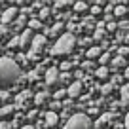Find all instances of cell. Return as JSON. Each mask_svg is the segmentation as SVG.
<instances>
[{"mask_svg":"<svg viewBox=\"0 0 129 129\" xmlns=\"http://www.w3.org/2000/svg\"><path fill=\"white\" fill-rule=\"evenodd\" d=\"M91 13L93 15H99V13H101V6H95V8L91 10Z\"/></svg>","mask_w":129,"mask_h":129,"instance_id":"cell-36","label":"cell"},{"mask_svg":"<svg viewBox=\"0 0 129 129\" xmlns=\"http://www.w3.org/2000/svg\"><path fill=\"white\" fill-rule=\"evenodd\" d=\"M127 13H129V12H127V8H125V6H118V8L112 12V15H116V17H125Z\"/></svg>","mask_w":129,"mask_h":129,"instance_id":"cell-19","label":"cell"},{"mask_svg":"<svg viewBox=\"0 0 129 129\" xmlns=\"http://www.w3.org/2000/svg\"><path fill=\"white\" fill-rule=\"evenodd\" d=\"M118 28H121V30H129V21H121V23L118 25Z\"/></svg>","mask_w":129,"mask_h":129,"instance_id":"cell-33","label":"cell"},{"mask_svg":"<svg viewBox=\"0 0 129 129\" xmlns=\"http://www.w3.org/2000/svg\"><path fill=\"white\" fill-rule=\"evenodd\" d=\"M112 64H114V69H120V67H127V64H125V59H123V57H120V55L112 59Z\"/></svg>","mask_w":129,"mask_h":129,"instance_id":"cell-20","label":"cell"},{"mask_svg":"<svg viewBox=\"0 0 129 129\" xmlns=\"http://www.w3.org/2000/svg\"><path fill=\"white\" fill-rule=\"evenodd\" d=\"M48 17H49V10H48V8H42V10H40V13H38V17H36V19L44 23V21L48 19Z\"/></svg>","mask_w":129,"mask_h":129,"instance_id":"cell-22","label":"cell"},{"mask_svg":"<svg viewBox=\"0 0 129 129\" xmlns=\"http://www.w3.org/2000/svg\"><path fill=\"white\" fill-rule=\"evenodd\" d=\"M74 10H76L78 13L85 12V10H87V4H85V2H76V4H74Z\"/></svg>","mask_w":129,"mask_h":129,"instance_id":"cell-24","label":"cell"},{"mask_svg":"<svg viewBox=\"0 0 129 129\" xmlns=\"http://www.w3.org/2000/svg\"><path fill=\"white\" fill-rule=\"evenodd\" d=\"M93 27H95V21H93V17L89 15L87 19L82 21V27H80V28H93Z\"/></svg>","mask_w":129,"mask_h":129,"instance_id":"cell-21","label":"cell"},{"mask_svg":"<svg viewBox=\"0 0 129 129\" xmlns=\"http://www.w3.org/2000/svg\"><path fill=\"white\" fill-rule=\"evenodd\" d=\"M121 106H127L129 105V84L121 85V101H120Z\"/></svg>","mask_w":129,"mask_h":129,"instance_id":"cell-14","label":"cell"},{"mask_svg":"<svg viewBox=\"0 0 129 129\" xmlns=\"http://www.w3.org/2000/svg\"><path fill=\"white\" fill-rule=\"evenodd\" d=\"M30 42H32V30L27 28V30L19 36V46L21 48H30Z\"/></svg>","mask_w":129,"mask_h":129,"instance_id":"cell-10","label":"cell"},{"mask_svg":"<svg viewBox=\"0 0 129 129\" xmlns=\"http://www.w3.org/2000/svg\"><path fill=\"white\" fill-rule=\"evenodd\" d=\"M61 30H63V23H61V21H57V23L53 25L51 28H48V32H46V38H48V36H55V34H59Z\"/></svg>","mask_w":129,"mask_h":129,"instance_id":"cell-15","label":"cell"},{"mask_svg":"<svg viewBox=\"0 0 129 129\" xmlns=\"http://www.w3.org/2000/svg\"><path fill=\"white\" fill-rule=\"evenodd\" d=\"M74 48H76V36L70 34V32H67V34H61L59 36V40H57L55 46L51 48V53L53 55H67V53H70Z\"/></svg>","mask_w":129,"mask_h":129,"instance_id":"cell-2","label":"cell"},{"mask_svg":"<svg viewBox=\"0 0 129 129\" xmlns=\"http://www.w3.org/2000/svg\"><path fill=\"white\" fill-rule=\"evenodd\" d=\"M21 80L19 64L10 57H0V85H12Z\"/></svg>","mask_w":129,"mask_h":129,"instance_id":"cell-1","label":"cell"},{"mask_svg":"<svg viewBox=\"0 0 129 129\" xmlns=\"http://www.w3.org/2000/svg\"><path fill=\"white\" fill-rule=\"evenodd\" d=\"M61 84V70L57 67H49L46 70V85L48 87H55Z\"/></svg>","mask_w":129,"mask_h":129,"instance_id":"cell-5","label":"cell"},{"mask_svg":"<svg viewBox=\"0 0 129 129\" xmlns=\"http://www.w3.org/2000/svg\"><path fill=\"white\" fill-rule=\"evenodd\" d=\"M108 61H110V55H108V53H103V55L99 57V63H101L103 67H105V64L108 63Z\"/></svg>","mask_w":129,"mask_h":129,"instance_id":"cell-28","label":"cell"},{"mask_svg":"<svg viewBox=\"0 0 129 129\" xmlns=\"http://www.w3.org/2000/svg\"><path fill=\"white\" fill-rule=\"evenodd\" d=\"M42 28H44V23H42V21H38L36 17L28 21V30H42Z\"/></svg>","mask_w":129,"mask_h":129,"instance_id":"cell-17","label":"cell"},{"mask_svg":"<svg viewBox=\"0 0 129 129\" xmlns=\"http://www.w3.org/2000/svg\"><path fill=\"white\" fill-rule=\"evenodd\" d=\"M114 120H116V114H112V112H106V114H103L99 120L93 123V127H97V129H106V127H110V125L114 123Z\"/></svg>","mask_w":129,"mask_h":129,"instance_id":"cell-6","label":"cell"},{"mask_svg":"<svg viewBox=\"0 0 129 129\" xmlns=\"http://www.w3.org/2000/svg\"><path fill=\"white\" fill-rule=\"evenodd\" d=\"M85 70H95V64H93V61H84V64H82Z\"/></svg>","mask_w":129,"mask_h":129,"instance_id":"cell-29","label":"cell"},{"mask_svg":"<svg viewBox=\"0 0 129 129\" xmlns=\"http://www.w3.org/2000/svg\"><path fill=\"white\" fill-rule=\"evenodd\" d=\"M70 67H72V63H69V61H64V63L61 64V70H64V72H67V70H69Z\"/></svg>","mask_w":129,"mask_h":129,"instance_id":"cell-34","label":"cell"},{"mask_svg":"<svg viewBox=\"0 0 129 129\" xmlns=\"http://www.w3.org/2000/svg\"><path fill=\"white\" fill-rule=\"evenodd\" d=\"M112 89H114L112 84H105V85L101 87V93H103V95H110V93H112Z\"/></svg>","mask_w":129,"mask_h":129,"instance_id":"cell-23","label":"cell"},{"mask_svg":"<svg viewBox=\"0 0 129 129\" xmlns=\"http://www.w3.org/2000/svg\"><path fill=\"white\" fill-rule=\"evenodd\" d=\"M123 76H125V78H129V64L125 67V74H123Z\"/></svg>","mask_w":129,"mask_h":129,"instance_id":"cell-41","label":"cell"},{"mask_svg":"<svg viewBox=\"0 0 129 129\" xmlns=\"http://www.w3.org/2000/svg\"><path fill=\"white\" fill-rule=\"evenodd\" d=\"M21 129H36V127H34V125H23Z\"/></svg>","mask_w":129,"mask_h":129,"instance_id":"cell-40","label":"cell"},{"mask_svg":"<svg viewBox=\"0 0 129 129\" xmlns=\"http://www.w3.org/2000/svg\"><path fill=\"white\" fill-rule=\"evenodd\" d=\"M51 106H53V112H55V110H57V108H61V103H53V105H51Z\"/></svg>","mask_w":129,"mask_h":129,"instance_id":"cell-39","label":"cell"},{"mask_svg":"<svg viewBox=\"0 0 129 129\" xmlns=\"http://www.w3.org/2000/svg\"><path fill=\"white\" fill-rule=\"evenodd\" d=\"M13 110H15V106H12V105H4L2 108H0V120H2V118L12 116V114H13Z\"/></svg>","mask_w":129,"mask_h":129,"instance_id":"cell-16","label":"cell"},{"mask_svg":"<svg viewBox=\"0 0 129 129\" xmlns=\"http://www.w3.org/2000/svg\"><path fill=\"white\" fill-rule=\"evenodd\" d=\"M57 121H59V116H57V114L53 112V110L46 114V125H48V127H55V125H57Z\"/></svg>","mask_w":129,"mask_h":129,"instance_id":"cell-13","label":"cell"},{"mask_svg":"<svg viewBox=\"0 0 129 129\" xmlns=\"http://www.w3.org/2000/svg\"><path fill=\"white\" fill-rule=\"evenodd\" d=\"M123 125H125V129H129V112L125 114V121H123Z\"/></svg>","mask_w":129,"mask_h":129,"instance_id":"cell-38","label":"cell"},{"mask_svg":"<svg viewBox=\"0 0 129 129\" xmlns=\"http://www.w3.org/2000/svg\"><path fill=\"white\" fill-rule=\"evenodd\" d=\"M17 46H19V36L12 38V40H10V44H8V48H17Z\"/></svg>","mask_w":129,"mask_h":129,"instance_id":"cell-30","label":"cell"},{"mask_svg":"<svg viewBox=\"0 0 129 129\" xmlns=\"http://www.w3.org/2000/svg\"><path fill=\"white\" fill-rule=\"evenodd\" d=\"M67 6H70V2H64V0H61V2H55V8H59V10L67 8Z\"/></svg>","mask_w":129,"mask_h":129,"instance_id":"cell-31","label":"cell"},{"mask_svg":"<svg viewBox=\"0 0 129 129\" xmlns=\"http://www.w3.org/2000/svg\"><path fill=\"white\" fill-rule=\"evenodd\" d=\"M64 129H93V121L87 114H74L64 123Z\"/></svg>","mask_w":129,"mask_h":129,"instance_id":"cell-3","label":"cell"},{"mask_svg":"<svg viewBox=\"0 0 129 129\" xmlns=\"http://www.w3.org/2000/svg\"><path fill=\"white\" fill-rule=\"evenodd\" d=\"M0 129H12V127H10V123H6V121H0Z\"/></svg>","mask_w":129,"mask_h":129,"instance_id":"cell-37","label":"cell"},{"mask_svg":"<svg viewBox=\"0 0 129 129\" xmlns=\"http://www.w3.org/2000/svg\"><path fill=\"white\" fill-rule=\"evenodd\" d=\"M64 97H67V89H59V91H55V99H57V103L63 101Z\"/></svg>","mask_w":129,"mask_h":129,"instance_id":"cell-25","label":"cell"},{"mask_svg":"<svg viewBox=\"0 0 129 129\" xmlns=\"http://www.w3.org/2000/svg\"><path fill=\"white\" fill-rule=\"evenodd\" d=\"M32 97H34V95H32V93L28 91V89L21 91L19 95H17V99H15V101H17V106H19V108H23V105H27V101H30Z\"/></svg>","mask_w":129,"mask_h":129,"instance_id":"cell-9","label":"cell"},{"mask_svg":"<svg viewBox=\"0 0 129 129\" xmlns=\"http://www.w3.org/2000/svg\"><path fill=\"white\" fill-rule=\"evenodd\" d=\"M82 95V82H74V84H70V87L67 89V97H70V99H76V97Z\"/></svg>","mask_w":129,"mask_h":129,"instance_id":"cell-8","label":"cell"},{"mask_svg":"<svg viewBox=\"0 0 129 129\" xmlns=\"http://www.w3.org/2000/svg\"><path fill=\"white\" fill-rule=\"evenodd\" d=\"M95 76L99 78V80H105V78H108V69H106V67H101V69H95Z\"/></svg>","mask_w":129,"mask_h":129,"instance_id":"cell-18","label":"cell"},{"mask_svg":"<svg viewBox=\"0 0 129 129\" xmlns=\"http://www.w3.org/2000/svg\"><path fill=\"white\" fill-rule=\"evenodd\" d=\"M10 34V27L8 25H0V38H4Z\"/></svg>","mask_w":129,"mask_h":129,"instance_id":"cell-27","label":"cell"},{"mask_svg":"<svg viewBox=\"0 0 129 129\" xmlns=\"http://www.w3.org/2000/svg\"><path fill=\"white\" fill-rule=\"evenodd\" d=\"M32 99H34V103H36L38 106H40V105H46V103H48V99H49V93H48V91H38Z\"/></svg>","mask_w":129,"mask_h":129,"instance_id":"cell-12","label":"cell"},{"mask_svg":"<svg viewBox=\"0 0 129 129\" xmlns=\"http://www.w3.org/2000/svg\"><path fill=\"white\" fill-rule=\"evenodd\" d=\"M0 101H2V91H0Z\"/></svg>","mask_w":129,"mask_h":129,"instance_id":"cell-42","label":"cell"},{"mask_svg":"<svg viewBox=\"0 0 129 129\" xmlns=\"http://www.w3.org/2000/svg\"><path fill=\"white\" fill-rule=\"evenodd\" d=\"M17 61H19L21 64H27L28 63V59H27V55H23V53H19V55H17Z\"/></svg>","mask_w":129,"mask_h":129,"instance_id":"cell-32","label":"cell"},{"mask_svg":"<svg viewBox=\"0 0 129 129\" xmlns=\"http://www.w3.org/2000/svg\"><path fill=\"white\" fill-rule=\"evenodd\" d=\"M101 55H103V49H101V46H95V48H89V49H87V53H85V57H87L89 61H93V59H99Z\"/></svg>","mask_w":129,"mask_h":129,"instance_id":"cell-11","label":"cell"},{"mask_svg":"<svg viewBox=\"0 0 129 129\" xmlns=\"http://www.w3.org/2000/svg\"><path fill=\"white\" fill-rule=\"evenodd\" d=\"M17 13H19V10L13 8V6H12V8H8V10H4V12H2V15H0L2 25H8V27H10V23L17 19Z\"/></svg>","mask_w":129,"mask_h":129,"instance_id":"cell-7","label":"cell"},{"mask_svg":"<svg viewBox=\"0 0 129 129\" xmlns=\"http://www.w3.org/2000/svg\"><path fill=\"white\" fill-rule=\"evenodd\" d=\"M46 44H48V38L44 34H38V36H32V42H30V51H28L27 59H36L38 53L44 51Z\"/></svg>","mask_w":129,"mask_h":129,"instance_id":"cell-4","label":"cell"},{"mask_svg":"<svg viewBox=\"0 0 129 129\" xmlns=\"http://www.w3.org/2000/svg\"><path fill=\"white\" fill-rule=\"evenodd\" d=\"M125 55H129V48H120V57L125 59Z\"/></svg>","mask_w":129,"mask_h":129,"instance_id":"cell-35","label":"cell"},{"mask_svg":"<svg viewBox=\"0 0 129 129\" xmlns=\"http://www.w3.org/2000/svg\"><path fill=\"white\" fill-rule=\"evenodd\" d=\"M27 80L28 82H36L38 80V70H30V72L27 74Z\"/></svg>","mask_w":129,"mask_h":129,"instance_id":"cell-26","label":"cell"},{"mask_svg":"<svg viewBox=\"0 0 129 129\" xmlns=\"http://www.w3.org/2000/svg\"><path fill=\"white\" fill-rule=\"evenodd\" d=\"M0 48H2V46H0Z\"/></svg>","mask_w":129,"mask_h":129,"instance_id":"cell-43","label":"cell"}]
</instances>
